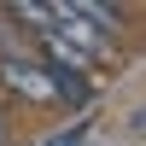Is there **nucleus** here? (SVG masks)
Returning <instances> with one entry per match:
<instances>
[{"label": "nucleus", "mask_w": 146, "mask_h": 146, "mask_svg": "<svg viewBox=\"0 0 146 146\" xmlns=\"http://www.w3.org/2000/svg\"><path fill=\"white\" fill-rule=\"evenodd\" d=\"M0 88L23 94V100H35V105H58L53 76H47L41 64H29V58H6V64H0Z\"/></svg>", "instance_id": "f257e3e1"}, {"label": "nucleus", "mask_w": 146, "mask_h": 146, "mask_svg": "<svg viewBox=\"0 0 146 146\" xmlns=\"http://www.w3.org/2000/svg\"><path fill=\"white\" fill-rule=\"evenodd\" d=\"M6 23H12V29L53 35V23H58V6H53V0H12V6H6Z\"/></svg>", "instance_id": "f03ea898"}, {"label": "nucleus", "mask_w": 146, "mask_h": 146, "mask_svg": "<svg viewBox=\"0 0 146 146\" xmlns=\"http://www.w3.org/2000/svg\"><path fill=\"white\" fill-rule=\"evenodd\" d=\"M70 12H76L88 29H100V35H117V29H123V6H111V0H70Z\"/></svg>", "instance_id": "7ed1b4c3"}, {"label": "nucleus", "mask_w": 146, "mask_h": 146, "mask_svg": "<svg viewBox=\"0 0 146 146\" xmlns=\"http://www.w3.org/2000/svg\"><path fill=\"white\" fill-rule=\"evenodd\" d=\"M47 146H94V135H88V123H76V129H64V135H53Z\"/></svg>", "instance_id": "20e7f679"}, {"label": "nucleus", "mask_w": 146, "mask_h": 146, "mask_svg": "<svg viewBox=\"0 0 146 146\" xmlns=\"http://www.w3.org/2000/svg\"><path fill=\"white\" fill-rule=\"evenodd\" d=\"M0 140H6V129H0Z\"/></svg>", "instance_id": "39448f33"}]
</instances>
